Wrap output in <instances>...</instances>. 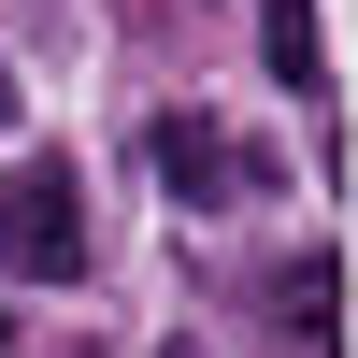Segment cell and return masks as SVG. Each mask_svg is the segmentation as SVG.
I'll return each mask as SVG.
<instances>
[{
    "instance_id": "6da1fadb",
    "label": "cell",
    "mask_w": 358,
    "mask_h": 358,
    "mask_svg": "<svg viewBox=\"0 0 358 358\" xmlns=\"http://www.w3.org/2000/svg\"><path fill=\"white\" fill-rule=\"evenodd\" d=\"M0 273H29V287L86 273V187H72V158H29L0 187Z\"/></svg>"
},
{
    "instance_id": "7a4b0ae2",
    "label": "cell",
    "mask_w": 358,
    "mask_h": 358,
    "mask_svg": "<svg viewBox=\"0 0 358 358\" xmlns=\"http://www.w3.org/2000/svg\"><path fill=\"white\" fill-rule=\"evenodd\" d=\"M158 187H172V201H201V215H215V201H273L287 172L258 158V143H229L215 115H158Z\"/></svg>"
},
{
    "instance_id": "3957f363",
    "label": "cell",
    "mask_w": 358,
    "mask_h": 358,
    "mask_svg": "<svg viewBox=\"0 0 358 358\" xmlns=\"http://www.w3.org/2000/svg\"><path fill=\"white\" fill-rule=\"evenodd\" d=\"M330 301H344V258H301V273H287V330H301L315 358L344 344V315H330Z\"/></svg>"
},
{
    "instance_id": "277c9868",
    "label": "cell",
    "mask_w": 358,
    "mask_h": 358,
    "mask_svg": "<svg viewBox=\"0 0 358 358\" xmlns=\"http://www.w3.org/2000/svg\"><path fill=\"white\" fill-rule=\"evenodd\" d=\"M258 43H273V72H287V86H330V43H315V0H273V15H258Z\"/></svg>"
},
{
    "instance_id": "5b68a950",
    "label": "cell",
    "mask_w": 358,
    "mask_h": 358,
    "mask_svg": "<svg viewBox=\"0 0 358 358\" xmlns=\"http://www.w3.org/2000/svg\"><path fill=\"white\" fill-rule=\"evenodd\" d=\"M172 358H201V344H172Z\"/></svg>"
}]
</instances>
